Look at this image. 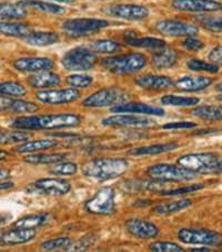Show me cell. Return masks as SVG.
Segmentation results:
<instances>
[{"instance_id":"1","label":"cell","mask_w":222,"mask_h":252,"mask_svg":"<svg viewBox=\"0 0 222 252\" xmlns=\"http://www.w3.org/2000/svg\"><path fill=\"white\" fill-rule=\"evenodd\" d=\"M81 123V117L76 114H52L17 117L11 122L12 128L23 131L39 129H60L76 127Z\"/></svg>"},{"instance_id":"2","label":"cell","mask_w":222,"mask_h":252,"mask_svg":"<svg viewBox=\"0 0 222 252\" xmlns=\"http://www.w3.org/2000/svg\"><path fill=\"white\" fill-rule=\"evenodd\" d=\"M129 169V163L124 158H95L81 167L82 174L97 181H108L123 176Z\"/></svg>"},{"instance_id":"3","label":"cell","mask_w":222,"mask_h":252,"mask_svg":"<svg viewBox=\"0 0 222 252\" xmlns=\"http://www.w3.org/2000/svg\"><path fill=\"white\" fill-rule=\"evenodd\" d=\"M178 164L195 172L197 174H221L222 155L206 152L182 155L178 158Z\"/></svg>"},{"instance_id":"4","label":"cell","mask_w":222,"mask_h":252,"mask_svg":"<svg viewBox=\"0 0 222 252\" xmlns=\"http://www.w3.org/2000/svg\"><path fill=\"white\" fill-rule=\"evenodd\" d=\"M147 65V57L140 53L124 54L120 56H112L101 61V66L109 73L115 75L135 74L144 69Z\"/></svg>"},{"instance_id":"5","label":"cell","mask_w":222,"mask_h":252,"mask_svg":"<svg viewBox=\"0 0 222 252\" xmlns=\"http://www.w3.org/2000/svg\"><path fill=\"white\" fill-rule=\"evenodd\" d=\"M150 179L160 182H189L198 178L199 174L186 169L181 165L157 164L147 170Z\"/></svg>"},{"instance_id":"6","label":"cell","mask_w":222,"mask_h":252,"mask_svg":"<svg viewBox=\"0 0 222 252\" xmlns=\"http://www.w3.org/2000/svg\"><path fill=\"white\" fill-rule=\"evenodd\" d=\"M108 26L109 23L106 19L71 18L65 20L62 24V31L70 37L79 38V37H85L91 35V33L98 32Z\"/></svg>"},{"instance_id":"7","label":"cell","mask_w":222,"mask_h":252,"mask_svg":"<svg viewBox=\"0 0 222 252\" xmlns=\"http://www.w3.org/2000/svg\"><path fill=\"white\" fill-rule=\"evenodd\" d=\"M97 61V55L91 49L76 47L65 54L61 60V64L67 70L85 71L94 68Z\"/></svg>"},{"instance_id":"8","label":"cell","mask_w":222,"mask_h":252,"mask_svg":"<svg viewBox=\"0 0 222 252\" xmlns=\"http://www.w3.org/2000/svg\"><path fill=\"white\" fill-rule=\"evenodd\" d=\"M128 99L129 95L119 88H101L83 99L82 105L89 108H101L123 104Z\"/></svg>"},{"instance_id":"9","label":"cell","mask_w":222,"mask_h":252,"mask_svg":"<svg viewBox=\"0 0 222 252\" xmlns=\"http://www.w3.org/2000/svg\"><path fill=\"white\" fill-rule=\"evenodd\" d=\"M85 209L96 216H110L116 211V193L110 187L102 188L89 199L85 204Z\"/></svg>"},{"instance_id":"10","label":"cell","mask_w":222,"mask_h":252,"mask_svg":"<svg viewBox=\"0 0 222 252\" xmlns=\"http://www.w3.org/2000/svg\"><path fill=\"white\" fill-rule=\"evenodd\" d=\"M178 239L187 245L222 246V233L207 229H181L178 232Z\"/></svg>"},{"instance_id":"11","label":"cell","mask_w":222,"mask_h":252,"mask_svg":"<svg viewBox=\"0 0 222 252\" xmlns=\"http://www.w3.org/2000/svg\"><path fill=\"white\" fill-rule=\"evenodd\" d=\"M104 15L114 18L139 22L149 16V9L141 5H130V3H120V5H110L101 8Z\"/></svg>"},{"instance_id":"12","label":"cell","mask_w":222,"mask_h":252,"mask_svg":"<svg viewBox=\"0 0 222 252\" xmlns=\"http://www.w3.org/2000/svg\"><path fill=\"white\" fill-rule=\"evenodd\" d=\"M156 29L161 35L169 37H191L199 32L196 25L175 19L160 20L156 24Z\"/></svg>"},{"instance_id":"13","label":"cell","mask_w":222,"mask_h":252,"mask_svg":"<svg viewBox=\"0 0 222 252\" xmlns=\"http://www.w3.org/2000/svg\"><path fill=\"white\" fill-rule=\"evenodd\" d=\"M28 190L45 195H65L71 190V184L62 179H39L28 187Z\"/></svg>"},{"instance_id":"14","label":"cell","mask_w":222,"mask_h":252,"mask_svg":"<svg viewBox=\"0 0 222 252\" xmlns=\"http://www.w3.org/2000/svg\"><path fill=\"white\" fill-rule=\"evenodd\" d=\"M80 97L77 88H64V90L39 91L36 93V98L41 103L61 105L70 104Z\"/></svg>"},{"instance_id":"15","label":"cell","mask_w":222,"mask_h":252,"mask_svg":"<svg viewBox=\"0 0 222 252\" xmlns=\"http://www.w3.org/2000/svg\"><path fill=\"white\" fill-rule=\"evenodd\" d=\"M37 236V231L33 228H19L14 226V229L7 230L0 233V246L12 247L24 245L32 241Z\"/></svg>"},{"instance_id":"16","label":"cell","mask_w":222,"mask_h":252,"mask_svg":"<svg viewBox=\"0 0 222 252\" xmlns=\"http://www.w3.org/2000/svg\"><path fill=\"white\" fill-rule=\"evenodd\" d=\"M103 126H112V127H130V128H144L156 124V122L148 117H139L133 115H115L109 116L102 120Z\"/></svg>"},{"instance_id":"17","label":"cell","mask_w":222,"mask_h":252,"mask_svg":"<svg viewBox=\"0 0 222 252\" xmlns=\"http://www.w3.org/2000/svg\"><path fill=\"white\" fill-rule=\"evenodd\" d=\"M173 7L186 12H212L222 10V5L215 0H173Z\"/></svg>"},{"instance_id":"18","label":"cell","mask_w":222,"mask_h":252,"mask_svg":"<svg viewBox=\"0 0 222 252\" xmlns=\"http://www.w3.org/2000/svg\"><path fill=\"white\" fill-rule=\"evenodd\" d=\"M124 228L128 233L138 239H153L159 236L158 226L152 222L142 219H130L124 223Z\"/></svg>"},{"instance_id":"19","label":"cell","mask_w":222,"mask_h":252,"mask_svg":"<svg viewBox=\"0 0 222 252\" xmlns=\"http://www.w3.org/2000/svg\"><path fill=\"white\" fill-rule=\"evenodd\" d=\"M14 68L22 73H37L41 70H50L54 67V63L46 57H24L12 63Z\"/></svg>"},{"instance_id":"20","label":"cell","mask_w":222,"mask_h":252,"mask_svg":"<svg viewBox=\"0 0 222 252\" xmlns=\"http://www.w3.org/2000/svg\"><path fill=\"white\" fill-rule=\"evenodd\" d=\"M38 105L24 99H15L9 96L0 95V112H10L17 114H33L38 111Z\"/></svg>"},{"instance_id":"21","label":"cell","mask_w":222,"mask_h":252,"mask_svg":"<svg viewBox=\"0 0 222 252\" xmlns=\"http://www.w3.org/2000/svg\"><path fill=\"white\" fill-rule=\"evenodd\" d=\"M114 113H130V114H145L153 116H163L166 112L161 107L151 106L144 103H123L110 108Z\"/></svg>"},{"instance_id":"22","label":"cell","mask_w":222,"mask_h":252,"mask_svg":"<svg viewBox=\"0 0 222 252\" xmlns=\"http://www.w3.org/2000/svg\"><path fill=\"white\" fill-rule=\"evenodd\" d=\"M137 86L147 91H167L173 87L174 82L168 76L162 75H144L135 79Z\"/></svg>"},{"instance_id":"23","label":"cell","mask_w":222,"mask_h":252,"mask_svg":"<svg viewBox=\"0 0 222 252\" xmlns=\"http://www.w3.org/2000/svg\"><path fill=\"white\" fill-rule=\"evenodd\" d=\"M213 83V79L206 76H183L174 83L173 87L179 92H198L206 90Z\"/></svg>"},{"instance_id":"24","label":"cell","mask_w":222,"mask_h":252,"mask_svg":"<svg viewBox=\"0 0 222 252\" xmlns=\"http://www.w3.org/2000/svg\"><path fill=\"white\" fill-rule=\"evenodd\" d=\"M60 82L61 78L59 75L48 70L37 71L36 74L31 75V76L28 78L29 85L33 88H39V90L58 86Z\"/></svg>"},{"instance_id":"25","label":"cell","mask_w":222,"mask_h":252,"mask_svg":"<svg viewBox=\"0 0 222 252\" xmlns=\"http://www.w3.org/2000/svg\"><path fill=\"white\" fill-rule=\"evenodd\" d=\"M124 44L136 48H145L149 50H161L167 47V43L163 39L154 37H137L128 35L124 37Z\"/></svg>"},{"instance_id":"26","label":"cell","mask_w":222,"mask_h":252,"mask_svg":"<svg viewBox=\"0 0 222 252\" xmlns=\"http://www.w3.org/2000/svg\"><path fill=\"white\" fill-rule=\"evenodd\" d=\"M178 62V53L173 49L163 48L157 50L151 57V65L156 69H168Z\"/></svg>"},{"instance_id":"27","label":"cell","mask_w":222,"mask_h":252,"mask_svg":"<svg viewBox=\"0 0 222 252\" xmlns=\"http://www.w3.org/2000/svg\"><path fill=\"white\" fill-rule=\"evenodd\" d=\"M179 144L177 142L159 143V144H152L149 146H142V148H136L128 151L129 155L132 157H145V155H157L162 153H168L171 151L177 150Z\"/></svg>"},{"instance_id":"28","label":"cell","mask_w":222,"mask_h":252,"mask_svg":"<svg viewBox=\"0 0 222 252\" xmlns=\"http://www.w3.org/2000/svg\"><path fill=\"white\" fill-rule=\"evenodd\" d=\"M17 3H18L20 7L25 8L26 10L32 9L50 15H64L66 12V9L64 7H61L59 5H54V3L41 1V0H22V1Z\"/></svg>"},{"instance_id":"29","label":"cell","mask_w":222,"mask_h":252,"mask_svg":"<svg viewBox=\"0 0 222 252\" xmlns=\"http://www.w3.org/2000/svg\"><path fill=\"white\" fill-rule=\"evenodd\" d=\"M27 44L37 47H46V46L53 45L59 41L58 33L52 32H32L24 38Z\"/></svg>"},{"instance_id":"30","label":"cell","mask_w":222,"mask_h":252,"mask_svg":"<svg viewBox=\"0 0 222 252\" xmlns=\"http://www.w3.org/2000/svg\"><path fill=\"white\" fill-rule=\"evenodd\" d=\"M59 145V142L57 140H50V138H44V140H36V141H26L22 145L16 148V152L19 154L25 153H32L37 151H44L48 149L56 148Z\"/></svg>"},{"instance_id":"31","label":"cell","mask_w":222,"mask_h":252,"mask_svg":"<svg viewBox=\"0 0 222 252\" xmlns=\"http://www.w3.org/2000/svg\"><path fill=\"white\" fill-rule=\"evenodd\" d=\"M33 32L31 26L23 23H0V33L9 37H17V38H26V37Z\"/></svg>"},{"instance_id":"32","label":"cell","mask_w":222,"mask_h":252,"mask_svg":"<svg viewBox=\"0 0 222 252\" xmlns=\"http://www.w3.org/2000/svg\"><path fill=\"white\" fill-rule=\"evenodd\" d=\"M51 219V216L49 213H35L29 214L24 218H20L17 220L14 226H19V228H38V226H43L48 224Z\"/></svg>"},{"instance_id":"33","label":"cell","mask_w":222,"mask_h":252,"mask_svg":"<svg viewBox=\"0 0 222 252\" xmlns=\"http://www.w3.org/2000/svg\"><path fill=\"white\" fill-rule=\"evenodd\" d=\"M192 202L189 199L173 201V202L169 203H161L156 205V207L152 209V212L158 214V216H168V214H173L189 208Z\"/></svg>"},{"instance_id":"34","label":"cell","mask_w":222,"mask_h":252,"mask_svg":"<svg viewBox=\"0 0 222 252\" xmlns=\"http://www.w3.org/2000/svg\"><path fill=\"white\" fill-rule=\"evenodd\" d=\"M192 116L197 119L209 121V122H218L222 121V107L219 106H201L196 107L190 112Z\"/></svg>"},{"instance_id":"35","label":"cell","mask_w":222,"mask_h":252,"mask_svg":"<svg viewBox=\"0 0 222 252\" xmlns=\"http://www.w3.org/2000/svg\"><path fill=\"white\" fill-rule=\"evenodd\" d=\"M67 158V154L51 153V154H32L24 158V161L29 164H54L61 162Z\"/></svg>"},{"instance_id":"36","label":"cell","mask_w":222,"mask_h":252,"mask_svg":"<svg viewBox=\"0 0 222 252\" xmlns=\"http://www.w3.org/2000/svg\"><path fill=\"white\" fill-rule=\"evenodd\" d=\"M27 16V10L18 3L0 2V19H23Z\"/></svg>"},{"instance_id":"37","label":"cell","mask_w":222,"mask_h":252,"mask_svg":"<svg viewBox=\"0 0 222 252\" xmlns=\"http://www.w3.org/2000/svg\"><path fill=\"white\" fill-rule=\"evenodd\" d=\"M88 47L92 52L100 54H115L121 50V45L118 41L111 39H98L90 41Z\"/></svg>"},{"instance_id":"38","label":"cell","mask_w":222,"mask_h":252,"mask_svg":"<svg viewBox=\"0 0 222 252\" xmlns=\"http://www.w3.org/2000/svg\"><path fill=\"white\" fill-rule=\"evenodd\" d=\"M200 99L197 97H183V96H175V95H166L161 97V104L167 105V106H195L199 104Z\"/></svg>"},{"instance_id":"39","label":"cell","mask_w":222,"mask_h":252,"mask_svg":"<svg viewBox=\"0 0 222 252\" xmlns=\"http://www.w3.org/2000/svg\"><path fill=\"white\" fill-rule=\"evenodd\" d=\"M27 94V90L18 82H3L0 83V95L9 97H23Z\"/></svg>"},{"instance_id":"40","label":"cell","mask_w":222,"mask_h":252,"mask_svg":"<svg viewBox=\"0 0 222 252\" xmlns=\"http://www.w3.org/2000/svg\"><path fill=\"white\" fill-rule=\"evenodd\" d=\"M78 172V165L74 162H57L50 167L49 173L58 176H70Z\"/></svg>"},{"instance_id":"41","label":"cell","mask_w":222,"mask_h":252,"mask_svg":"<svg viewBox=\"0 0 222 252\" xmlns=\"http://www.w3.org/2000/svg\"><path fill=\"white\" fill-rule=\"evenodd\" d=\"M73 241L69 238L61 237L47 240L40 245V248L44 251H57V250H68Z\"/></svg>"},{"instance_id":"42","label":"cell","mask_w":222,"mask_h":252,"mask_svg":"<svg viewBox=\"0 0 222 252\" xmlns=\"http://www.w3.org/2000/svg\"><path fill=\"white\" fill-rule=\"evenodd\" d=\"M198 19L207 31L222 32V16H199Z\"/></svg>"},{"instance_id":"43","label":"cell","mask_w":222,"mask_h":252,"mask_svg":"<svg viewBox=\"0 0 222 252\" xmlns=\"http://www.w3.org/2000/svg\"><path fill=\"white\" fill-rule=\"evenodd\" d=\"M188 68L194 71H206V73L216 74L219 71V66L215 63H207L200 60H190L187 63Z\"/></svg>"},{"instance_id":"44","label":"cell","mask_w":222,"mask_h":252,"mask_svg":"<svg viewBox=\"0 0 222 252\" xmlns=\"http://www.w3.org/2000/svg\"><path fill=\"white\" fill-rule=\"evenodd\" d=\"M66 83L74 88H87L94 83V78L89 75H70L66 78Z\"/></svg>"},{"instance_id":"45","label":"cell","mask_w":222,"mask_h":252,"mask_svg":"<svg viewBox=\"0 0 222 252\" xmlns=\"http://www.w3.org/2000/svg\"><path fill=\"white\" fill-rule=\"evenodd\" d=\"M29 134L25 132H6L0 133V144H10V143H20L29 140Z\"/></svg>"},{"instance_id":"46","label":"cell","mask_w":222,"mask_h":252,"mask_svg":"<svg viewBox=\"0 0 222 252\" xmlns=\"http://www.w3.org/2000/svg\"><path fill=\"white\" fill-rule=\"evenodd\" d=\"M150 250L154 252H182L183 248L174 242L157 241L149 246Z\"/></svg>"},{"instance_id":"47","label":"cell","mask_w":222,"mask_h":252,"mask_svg":"<svg viewBox=\"0 0 222 252\" xmlns=\"http://www.w3.org/2000/svg\"><path fill=\"white\" fill-rule=\"evenodd\" d=\"M98 237L96 234L91 233L88 234V236H85L83 238H81L80 240L77 241L76 243H71L70 247L68 248L67 251H83L87 250L88 248H90L92 245H95L96 241H97Z\"/></svg>"},{"instance_id":"48","label":"cell","mask_w":222,"mask_h":252,"mask_svg":"<svg viewBox=\"0 0 222 252\" xmlns=\"http://www.w3.org/2000/svg\"><path fill=\"white\" fill-rule=\"evenodd\" d=\"M203 188H204L203 184H194V186L177 188V189H173V190H163L160 192V194L170 195V196L181 195V194H186V193H191V192L201 190V189H203Z\"/></svg>"},{"instance_id":"49","label":"cell","mask_w":222,"mask_h":252,"mask_svg":"<svg viewBox=\"0 0 222 252\" xmlns=\"http://www.w3.org/2000/svg\"><path fill=\"white\" fill-rule=\"evenodd\" d=\"M181 45L184 49L189 50V52H199V50L204 47V44L202 41L195 38L194 36L187 37V38L182 41Z\"/></svg>"},{"instance_id":"50","label":"cell","mask_w":222,"mask_h":252,"mask_svg":"<svg viewBox=\"0 0 222 252\" xmlns=\"http://www.w3.org/2000/svg\"><path fill=\"white\" fill-rule=\"evenodd\" d=\"M196 123L192 122H174V123H168L162 126L163 129H190L195 128Z\"/></svg>"},{"instance_id":"51","label":"cell","mask_w":222,"mask_h":252,"mask_svg":"<svg viewBox=\"0 0 222 252\" xmlns=\"http://www.w3.org/2000/svg\"><path fill=\"white\" fill-rule=\"evenodd\" d=\"M209 61L215 64H222V45L212 48L208 55Z\"/></svg>"},{"instance_id":"52","label":"cell","mask_w":222,"mask_h":252,"mask_svg":"<svg viewBox=\"0 0 222 252\" xmlns=\"http://www.w3.org/2000/svg\"><path fill=\"white\" fill-rule=\"evenodd\" d=\"M15 187L14 182L11 181H5V182H0V191H6V190H10Z\"/></svg>"},{"instance_id":"53","label":"cell","mask_w":222,"mask_h":252,"mask_svg":"<svg viewBox=\"0 0 222 252\" xmlns=\"http://www.w3.org/2000/svg\"><path fill=\"white\" fill-rule=\"evenodd\" d=\"M10 176V172L9 170L7 169H0V181L1 180H5V179H8Z\"/></svg>"},{"instance_id":"54","label":"cell","mask_w":222,"mask_h":252,"mask_svg":"<svg viewBox=\"0 0 222 252\" xmlns=\"http://www.w3.org/2000/svg\"><path fill=\"white\" fill-rule=\"evenodd\" d=\"M10 219L9 216H5V214H0V225L5 224Z\"/></svg>"},{"instance_id":"55","label":"cell","mask_w":222,"mask_h":252,"mask_svg":"<svg viewBox=\"0 0 222 252\" xmlns=\"http://www.w3.org/2000/svg\"><path fill=\"white\" fill-rule=\"evenodd\" d=\"M191 251L194 252H208V251H211L209 248H195V249H191Z\"/></svg>"},{"instance_id":"56","label":"cell","mask_w":222,"mask_h":252,"mask_svg":"<svg viewBox=\"0 0 222 252\" xmlns=\"http://www.w3.org/2000/svg\"><path fill=\"white\" fill-rule=\"evenodd\" d=\"M8 154L6 151H0V161H2V159H6L8 158Z\"/></svg>"},{"instance_id":"57","label":"cell","mask_w":222,"mask_h":252,"mask_svg":"<svg viewBox=\"0 0 222 252\" xmlns=\"http://www.w3.org/2000/svg\"><path fill=\"white\" fill-rule=\"evenodd\" d=\"M50 1H56V2H62V3H73L74 0H50Z\"/></svg>"},{"instance_id":"58","label":"cell","mask_w":222,"mask_h":252,"mask_svg":"<svg viewBox=\"0 0 222 252\" xmlns=\"http://www.w3.org/2000/svg\"><path fill=\"white\" fill-rule=\"evenodd\" d=\"M216 90L219 91V92H222V82H220L219 84H217V85H216Z\"/></svg>"},{"instance_id":"59","label":"cell","mask_w":222,"mask_h":252,"mask_svg":"<svg viewBox=\"0 0 222 252\" xmlns=\"http://www.w3.org/2000/svg\"><path fill=\"white\" fill-rule=\"evenodd\" d=\"M216 98H217L218 100H220V102H222V93H221V94H219V95H217V96H216Z\"/></svg>"}]
</instances>
